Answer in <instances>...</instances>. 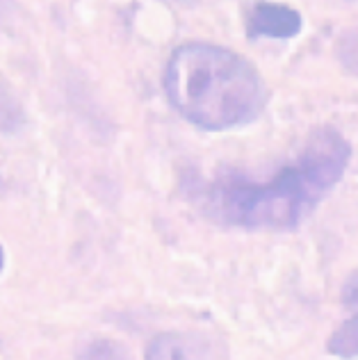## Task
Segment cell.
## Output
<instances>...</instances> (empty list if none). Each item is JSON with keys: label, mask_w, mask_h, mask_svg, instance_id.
<instances>
[{"label": "cell", "mask_w": 358, "mask_h": 360, "mask_svg": "<svg viewBox=\"0 0 358 360\" xmlns=\"http://www.w3.org/2000/svg\"><path fill=\"white\" fill-rule=\"evenodd\" d=\"M352 146L335 128H317L301 155L269 183L222 176L203 189V205L222 224L251 231H288L340 183Z\"/></svg>", "instance_id": "1"}, {"label": "cell", "mask_w": 358, "mask_h": 360, "mask_svg": "<svg viewBox=\"0 0 358 360\" xmlns=\"http://www.w3.org/2000/svg\"><path fill=\"white\" fill-rule=\"evenodd\" d=\"M165 89L178 115L212 132L244 126L267 103V87L256 66L212 44L176 49L165 71Z\"/></svg>", "instance_id": "2"}, {"label": "cell", "mask_w": 358, "mask_h": 360, "mask_svg": "<svg viewBox=\"0 0 358 360\" xmlns=\"http://www.w3.org/2000/svg\"><path fill=\"white\" fill-rule=\"evenodd\" d=\"M146 360H224L210 338L201 333H160L146 347Z\"/></svg>", "instance_id": "3"}, {"label": "cell", "mask_w": 358, "mask_h": 360, "mask_svg": "<svg viewBox=\"0 0 358 360\" xmlns=\"http://www.w3.org/2000/svg\"><path fill=\"white\" fill-rule=\"evenodd\" d=\"M301 25H304V18H301L297 9H292L288 5L258 3L249 14L247 32L251 39L267 37V39L288 41L301 32Z\"/></svg>", "instance_id": "4"}, {"label": "cell", "mask_w": 358, "mask_h": 360, "mask_svg": "<svg viewBox=\"0 0 358 360\" xmlns=\"http://www.w3.org/2000/svg\"><path fill=\"white\" fill-rule=\"evenodd\" d=\"M326 349L331 356L345 358V360H356L358 358V312L343 321L340 326L333 330V335L328 338Z\"/></svg>", "instance_id": "5"}, {"label": "cell", "mask_w": 358, "mask_h": 360, "mask_svg": "<svg viewBox=\"0 0 358 360\" xmlns=\"http://www.w3.org/2000/svg\"><path fill=\"white\" fill-rule=\"evenodd\" d=\"M343 303L350 310L358 312V271H354L350 278H347L345 288H343Z\"/></svg>", "instance_id": "6"}, {"label": "cell", "mask_w": 358, "mask_h": 360, "mask_svg": "<svg viewBox=\"0 0 358 360\" xmlns=\"http://www.w3.org/2000/svg\"><path fill=\"white\" fill-rule=\"evenodd\" d=\"M110 349H112V345H108V342L98 345L96 356H101V360H119V358H121V356H119V349H115V352H110Z\"/></svg>", "instance_id": "7"}, {"label": "cell", "mask_w": 358, "mask_h": 360, "mask_svg": "<svg viewBox=\"0 0 358 360\" xmlns=\"http://www.w3.org/2000/svg\"><path fill=\"white\" fill-rule=\"evenodd\" d=\"M3 264H5V253H3V246H0V269H3Z\"/></svg>", "instance_id": "8"}]
</instances>
